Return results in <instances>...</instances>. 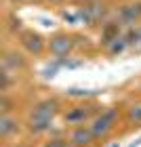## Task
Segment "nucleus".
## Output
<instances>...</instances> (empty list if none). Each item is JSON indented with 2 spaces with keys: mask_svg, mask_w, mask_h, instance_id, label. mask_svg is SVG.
<instances>
[{
  "mask_svg": "<svg viewBox=\"0 0 141 147\" xmlns=\"http://www.w3.org/2000/svg\"><path fill=\"white\" fill-rule=\"evenodd\" d=\"M59 111V101L57 99H44L34 105V109L30 113V120H28V128L32 132H44L51 128L53 120H55Z\"/></svg>",
  "mask_w": 141,
  "mask_h": 147,
  "instance_id": "nucleus-1",
  "label": "nucleus"
},
{
  "mask_svg": "<svg viewBox=\"0 0 141 147\" xmlns=\"http://www.w3.org/2000/svg\"><path fill=\"white\" fill-rule=\"evenodd\" d=\"M118 116H120L118 107H110V109H105V111L99 113V116L93 118L91 130H93V135H95V139H103V137L110 135L114 130V126L118 124Z\"/></svg>",
  "mask_w": 141,
  "mask_h": 147,
  "instance_id": "nucleus-2",
  "label": "nucleus"
},
{
  "mask_svg": "<svg viewBox=\"0 0 141 147\" xmlns=\"http://www.w3.org/2000/svg\"><path fill=\"white\" fill-rule=\"evenodd\" d=\"M19 42H21V46L30 53V55H34V57L42 55L44 49L49 46V42H46L38 32H34V30H21V32H19Z\"/></svg>",
  "mask_w": 141,
  "mask_h": 147,
  "instance_id": "nucleus-3",
  "label": "nucleus"
},
{
  "mask_svg": "<svg viewBox=\"0 0 141 147\" xmlns=\"http://www.w3.org/2000/svg\"><path fill=\"white\" fill-rule=\"evenodd\" d=\"M74 49V36L65 34V32H57L55 36H51L49 40V51L51 55H55L57 59H65Z\"/></svg>",
  "mask_w": 141,
  "mask_h": 147,
  "instance_id": "nucleus-4",
  "label": "nucleus"
},
{
  "mask_svg": "<svg viewBox=\"0 0 141 147\" xmlns=\"http://www.w3.org/2000/svg\"><path fill=\"white\" fill-rule=\"evenodd\" d=\"M103 15H105V6L99 0H89L80 6V19L86 25H97L103 19Z\"/></svg>",
  "mask_w": 141,
  "mask_h": 147,
  "instance_id": "nucleus-5",
  "label": "nucleus"
},
{
  "mask_svg": "<svg viewBox=\"0 0 141 147\" xmlns=\"http://www.w3.org/2000/svg\"><path fill=\"white\" fill-rule=\"evenodd\" d=\"M118 19H120V23H126V25L141 23V2L135 0V2L124 4L118 13Z\"/></svg>",
  "mask_w": 141,
  "mask_h": 147,
  "instance_id": "nucleus-6",
  "label": "nucleus"
},
{
  "mask_svg": "<svg viewBox=\"0 0 141 147\" xmlns=\"http://www.w3.org/2000/svg\"><path fill=\"white\" fill-rule=\"evenodd\" d=\"M25 67V57L17 51H6L2 57V69L9 74H17L19 69Z\"/></svg>",
  "mask_w": 141,
  "mask_h": 147,
  "instance_id": "nucleus-7",
  "label": "nucleus"
},
{
  "mask_svg": "<svg viewBox=\"0 0 141 147\" xmlns=\"http://www.w3.org/2000/svg\"><path fill=\"white\" fill-rule=\"evenodd\" d=\"M70 141H72V145H76V147H86V145H91L93 141H95V135H93L91 126L82 124V126H76V128L72 130Z\"/></svg>",
  "mask_w": 141,
  "mask_h": 147,
  "instance_id": "nucleus-8",
  "label": "nucleus"
},
{
  "mask_svg": "<svg viewBox=\"0 0 141 147\" xmlns=\"http://www.w3.org/2000/svg\"><path fill=\"white\" fill-rule=\"evenodd\" d=\"M89 118H91V109L82 107V105H78V107H72V109H68V111H65V116H63L65 124H78V126H82V124H84Z\"/></svg>",
  "mask_w": 141,
  "mask_h": 147,
  "instance_id": "nucleus-9",
  "label": "nucleus"
},
{
  "mask_svg": "<svg viewBox=\"0 0 141 147\" xmlns=\"http://www.w3.org/2000/svg\"><path fill=\"white\" fill-rule=\"evenodd\" d=\"M19 130V120L11 113H2L0 116V137L2 139H9L11 135H15Z\"/></svg>",
  "mask_w": 141,
  "mask_h": 147,
  "instance_id": "nucleus-10",
  "label": "nucleus"
},
{
  "mask_svg": "<svg viewBox=\"0 0 141 147\" xmlns=\"http://www.w3.org/2000/svg\"><path fill=\"white\" fill-rule=\"evenodd\" d=\"M116 38H120V25H118V23H110V25L103 30V44L107 46L110 42H114Z\"/></svg>",
  "mask_w": 141,
  "mask_h": 147,
  "instance_id": "nucleus-11",
  "label": "nucleus"
},
{
  "mask_svg": "<svg viewBox=\"0 0 141 147\" xmlns=\"http://www.w3.org/2000/svg\"><path fill=\"white\" fill-rule=\"evenodd\" d=\"M126 46H129V42H126V36H120V38L114 40V42L107 44V51H110V55H118V53H122Z\"/></svg>",
  "mask_w": 141,
  "mask_h": 147,
  "instance_id": "nucleus-12",
  "label": "nucleus"
},
{
  "mask_svg": "<svg viewBox=\"0 0 141 147\" xmlns=\"http://www.w3.org/2000/svg\"><path fill=\"white\" fill-rule=\"evenodd\" d=\"M126 118L131 120L135 126L141 124V103H133L129 109H126Z\"/></svg>",
  "mask_w": 141,
  "mask_h": 147,
  "instance_id": "nucleus-13",
  "label": "nucleus"
},
{
  "mask_svg": "<svg viewBox=\"0 0 141 147\" xmlns=\"http://www.w3.org/2000/svg\"><path fill=\"white\" fill-rule=\"evenodd\" d=\"M44 147H72V141H68V139H63V137H53L46 141Z\"/></svg>",
  "mask_w": 141,
  "mask_h": 147,
  "instance_id": "nucleus-14",
  "label": "nucleus"
},
{
  "mask_svg": "<svg viewBox=\"0 0 141 147\" xmlns=\"http://www.w3.org/2000/svg\"><path fill=\"white\" fill-rule=\"evenodd\" d=\"M70 95L72 97H91V95H95L93 90H80V88H72L70 90Z\"/></svg>",
  "mask_w": 141,
  "mask_h": 147,
  "instance_id": "nucleus-15",
  "label": "nucleus"
},
{
  "mask_svg": "<svg viewBox=\"0 0 141 147\" xmlns=\"http://www.w3.org/2000/svg\"><path fill=\"white\" fill-rule=\"evenodd\" d=\"M44 2H49V4H59L61 0H44Z\"/></svg>",
  "mask_w": 141,
  "mask_h": 147,
  "instance_id": "nucleus-16",
  "label": "nucleus"
},
{
  "mask_svg": "<svg viewBox=\"0 0 141 147\" xmlns=\"http://www.w3.org/2000/svg\"><path fill=\"white\" fill-rule=\"evenodd\" d=\"M137 32H139V38H141V25H139V28H137Z\"/></svg>",
  "mask_w": 141,
  "mask_h": 147,
  "instance_id": "nucleus-17",
  "label": "nucleus"
}]
</instances>
